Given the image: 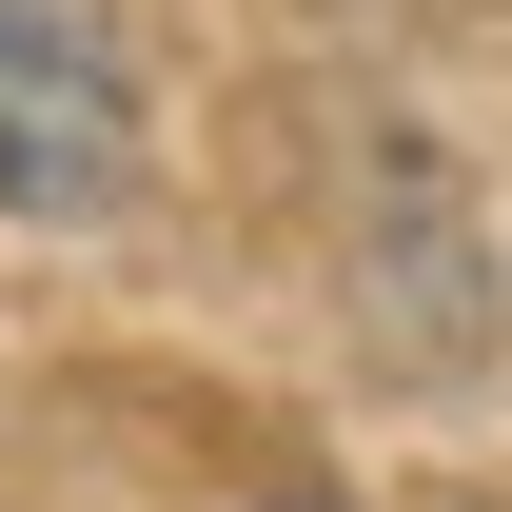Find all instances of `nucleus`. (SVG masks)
<instances>
[{
    "label": "nucleus",
    "mask_w": 512,
    "mask_h": 512,
    "mask_svg": "<svg viewBox=\"0 0 512 512\" xmlns=\"http://www.w3.org/2000/svg\"><path fill=\"white\" fill-rule=\"evenodd\" d=\"M138 197V20L119 0H0V217L99 237Z\"/></svg>",
    "instance_id": "nucleus-1"
},
{
    "label": "nucleus",
    "mask_w": 512,
    "mask_h": 512,
    "mask_svg": "<svg viewBox=\"0 0 512 512\" xmlns=\"http://www.w3.org/2000/svg\"><path fill=\"white\" fill-rule=\"evenodd\" d=\"M256 512H316V493H256Z\"/></svg>",
    "instance_id": "nucleus-2"
}]
</instances>
